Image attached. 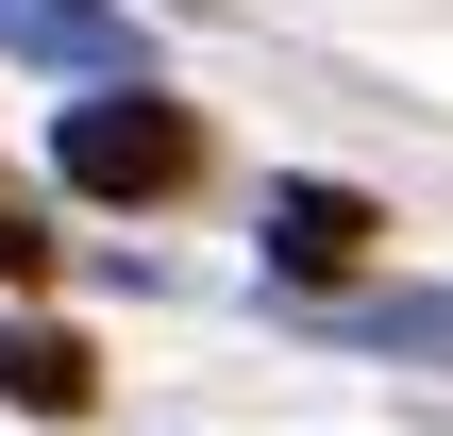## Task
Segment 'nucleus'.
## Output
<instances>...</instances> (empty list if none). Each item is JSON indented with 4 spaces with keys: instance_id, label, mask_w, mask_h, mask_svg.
<instances>
[{
    "instance_id": "4",
    "label": "nucleus",
    "mask_w": 453,
    "mask_h": 436,
    "mask_svg": "<svg viewBox=\"0 0 453 436\" xmlns=\"http://www.w3.org/2000/svg\"><path fill=\"white\" fill-rule=\"evenodd\" d=\"M0 403H17V420H84V403H101V353H84L67 319H0Z\"/></svg>"
},
{
    "instance_id": "2",
    "label": "nucleus",
    "mask_w": 453,
    "mask_h": 436,
    "mask_svg": "<svg viewBox=\"0 0 453 436\" xmlns=\"http://www.w3.org/2000/svg\"><path fill=\"white\" fill-rule=\"evenodd\" d=\"M370 252H387V202H370V185H319V168H286V185L252 202V269H269V302H336Z\"/></svg>"
},
{
    "instance_id": "5",
    "label": "nucleus",
    "mask_w": 453,
    "mask_h": 436,
    "mask_svg": "<svg viewBox=\"0 0 453 436\" xmlns=\"http://www.w3.org/2000/svg\"><path fill=\"white\" fill-rule=\"evenodd\" d=\"M303 336H353V353H420L453 370V286H387V302H286Z\"/></svg>"
},
{
    "instance_id": "3",
    "label": "nucleus",
    "mask_w": 453,
    "mask_h": 436,
    "mask_svg": "<svg viewBox=\"0 0 453 436\" xmlns=\"http://www.w3.org/2000/svg\"><path fill=\"white\" fill-rule=\"evenodd\" d=\"M0 67H50V84H134L151 34L118 0H0Z\"/></svg>"
},
{
    "instance_id": "1",
    "label": "nucleus",
    "mask_w": 453,
    "mask_h": 436,
    "mask_svg": "<svg viewBox=\"0 0 453 436\" xmlns=\"http://www.w3.org/2000/svg\"><path fill=\"white\" fill-rule=\"evenodd\" d=\"M50 168L84 185V202H118V218H151V202H185L202 185V118L134 67V84H84L67 118H50Z\"/></svg>"
},
{
    "instance_id": "6",
    "label": "nucleus",
    "mask_w": 453,
    "mask_h": 436,
    "mask_svg": "<svg viewBox=\"0 0 453 436\" xmlns=\"http://www.w3.org/2000/svg\"><path fill=\"white\" fill-rule=\"evenodd\" d=\"M50 252H67V235H50V218H34V202L0 185V286H50Z\"/></svg>"
}]
</instances>
